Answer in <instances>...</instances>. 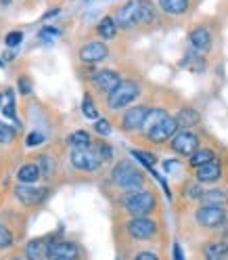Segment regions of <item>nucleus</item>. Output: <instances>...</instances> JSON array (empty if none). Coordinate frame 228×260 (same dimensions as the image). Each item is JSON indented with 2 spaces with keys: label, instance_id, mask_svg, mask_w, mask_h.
<instances>
[{
  "label": "nucleus",
  "instance_id": "f257e3e1",
  "mask_svg": "<svg viewBox=\"0 0 228 260\" xmlns=\"http://www.w3.org/2000/svg\"><path fill=\"white\" fill-rule=\"evenodd\" d=\"M157 15L159 9L153 0H126L113 11V19H116L120 29H134L140 25L155 23Z\"/></svg>",
  "mask_w": 228,
  "mask_h": 260
},
{
  "label": "nucleus",
  "instance_id": "f03ea898",
  "mask_svg": "<svg viewBox=\"0 0 228 260\" xmlns=\"http://www.w3.org/2000/svg\"><path fill=\"white\" fill-rule=\"evenodd\" d=\"M120 204L130 218H144V216H151L157 210V195L153 189L144 187L138 191L122 193Z\"/></svg>",
  "mask_w": 228,
  "mask_h": 260
},
{
  "label": "nucleus",
  "instance_id": "7ed1b4c3",
  "mask_svg": "<svg viewBox=\"0 0 228 260\" xmlns=\"http://www.w3.org/2000/svg\"><path fill=\"white\" fill-rule=\"evenodd\" d=\"M111 183L116 185L120 191L130 193V191H138L144 189V174L132 164L130 159H122L116 166L111 168Z\"/></svg>",
  "mask_w": 228,
  "mask_h": 260
},
{
  "label": "nucleus",
  "instance_id": "20e7f679",
  "mask_svg": "<svg viewBox=\"0 0 228 260\" xmlns=\"http://www.w3.org/2000/svg\"><path fill=\"white\" fill-rule=\"evenodd\" d=\"M142 94V86L136 80H122V84L113 90L111 94H107V107L111 111H124L128 107H132L134 101Z\"/></svg>",
  "mask_w": 228,
  "mask_h": 260
},
{
  "label": "nucleus",
  "instance_id": "39448f33",
  "mask_svg": "<svg viewBox=\"0 0 228 260\" xmlns=\"http://www.w3.org/2000/svg\"><path fill=\"white\" fill-rule=\"evenodd\" d=\"M195 220L209 231L228 229V206H199L195 210Z\"/></svg>",
  "mask_w": 228,
  "mask_h": 260
},
{
  "label": "nucleus",
  "instance_id": "423d86ee",
  "mask_svg": "<svg viewBox=\"0 0 228 260\" xmlns=\"http://www.w3.org/2000/svg\"><path fill=\"white\" fill-rule=\"evenodd\" d=\"M69 161H71V166H73L75 170H80V172H96V170H99V168L105 164L94 143L90 145V147L71 149Z\"/></svg>",
  "mask_w": 228,
  "mask_h": 260
},
{
  "label": "nucleus",
  "instance_id": "0eeeda50",
  "mask_svg": "<svg viewBox=\"0 0 228 260\" xmlns=\"http://www.w3.org/2000/svg\"><path fill=\"white\" fill-rule=\"evenodd\" d=\"M78 59L84 65H99V63L109 59V46L101 38H92V40H88V42H84L82 46H80Z\"/></svg>",
  "mask_w": 228,
  "mask_h": 260
},
{
  "label": "nucleus",
  "instance_id": "6e6552de",
  "mask_svg": "<svg viewBox=\"0 0 228 260\" xmlns=\"http://www.w3.org/2000/svg\"><path fill=\"white\" fill-rule=\"evenodd\" d=\"M168 145H170V149L176 155L191 157L195 151L201 147V139H199V135L195 133V130H178Z\"/></svg>",
  "mask_w": 228,
  "mask_h": 260
},
{
  "label": "nucleus",
  "instance_id": "1a4fd4ad",
  "mask_svg": "<svg viewBox=\"0 0 228 260\" xmlns=\"http://www.w3.org/2000/svg\"><path fill=\"white\" fill-rule=\"evenodd\" d=\"M157 231H159V224L149 216H144V218H128V222H126V233L134 241H149V239H153L157 235Z\"/></svg>",
  "mask_w": 228,
  "mask_h": 260
},
{
  "label": "nucleus",
  "instance_id": "9d476101",
  "mask_svg": "<svg viewBox=\"0 0 228 260\" xmlns=\"http://www.w3.org/2000/svg\"><path fill=\"white\" fill-rule=\"evenodd\" d=\"M149 109H151L149 105H132V107L124 109L122 118H120V128L124 133H140Z\"/></svg>",
  "mask_w": 228,
  "mask_h": 260
},
{
  "label": "nucleus",
  "instance_id": "9b49d317",
  "mask_svg": "<svg viewBox=\"0 0 228 260\" xmlns=\"http://www.w3.org/2000/svg\"><path fill=\"white\" fill-rule=\"evenodd\" d=\"M180 130V126H178L176 118L174 116H168L164 122H159L155 128H151L149 133H144V139L153 143V145H164V143H170L174 139V135Z\"/></svg>",
  "mask_w": 228,
  "mask_h": 260
},
{
  "label": "nucleus",
  "instance_id": "f8f14e48",
  "mask_svg": "<svg viewBox=\"0 0 228 260\" xmlns=\"http://www.w3.org/2000/svg\"><path fill=\"white\" fill-rule=\"evenodd\" d=\"M188 46L193 51H197L199 55H207L214 46V34L207 25H195L191 31H188Z\"/></svg>",
  "mask_w": 228,
  "mask_h": 260
},
{
  "label": "nucleus",
  "instance_id": "ddd939ff",
  "mask_svg": "<svg viewBox=\"0 0 228 260\" xmlns=\"http://www.w3.org/2000/svg\"><path fill=\"white\" fill-rule=\"evenodd\" d=\"M122 76H120V72H116V70H99V72H94L92 76H90V82H92V86L99 90V92H105V94H111L113 90H116L120 84H122Z\"/></svg>",
  "mask_w": 228,
  "mask_h": 260
},
{
  "label": "nucleus",
  "instance_id": "4468645a",
  "mask_svg": "<svg viewBox=\"0 0 228 260\" xmlns=\"http://www.w3.org/2000/svg\"><path fill=\"white\" fill-rule=\"evenodd\" d=\"M46 258L48 260H78L80 248L73 241H53L46 246Z\"/></svg>",
  "mask_w": 228,
  "mask_h": 260
},
{
  "label": "nucleus",
  "instance_id": "2eb2a0df",
  "mask_svg": "<svg viewBox=\"0 0 228 260\" xmlns=\"http://www.w3.org/2000/svg\"><path fill=\"white\" fill-rule=\"evenodd\" d=\"M193 172H195V181H199L203 187L220 183L222 176H224V168H222L220 157H216L214 161H209V164H205V166H201L197 170H193Z\"/></svg>",
  "mask_w": 228,
  "mask_h": 260
},
{
  "label": "nucleus",
  "instance_id": "dca6fc26",
  "mask_svg": "<svg viewBox=\"0 0 228 260\" xmlns=\"http://www.w3.org/2000/svg\"><path fill=\"white\" fill-rule=\"evenodd\" d=\"M15 195H17V200L25 206H36L40 202L46 200L48 195V189L44 187H31V185H21L17 187V191H15Z\"/></svg>",
  "mask_w": 228,
  "mask_h": 260
},
{
  "label": "nucleus",
  "instance_id": "f3484780",
  "mask_svg": "<svg viewBox=\"0 0 228 260\" xmlns=\"http://www.w3.org/2000/svg\"><path fill=\"white\" fill-rule=\"evenodd\" d=\"M157 9L168 17H182L191 11V0H157Z\"/></svg>",
  "mask_w": 228,
  "mask_h": 260
},
{
  "label": "nucleus",
  "instance_id": "a211bd4d",
  "mask_svg": "<svg viewBox=\"0 0 228 260\" xmlns=\"http://www.w3.org/2000/svg\"><path fill=\"white\" fill-rule=\"evenodd\" d=\"M205 260H228V243L224 239H209L203 243Z\"/></svg>",
  "mask_w": 228,
  "mask_h": 260
},
{
  "label": "nucleus",
  "instance_id": "6ab92c4d",
  "mask_svg": "<svg viewBox=\"0 0 228 260\" xmlns=\"http://www.w3.org/2000/svg\"><path fill=\"white\" fill-rule=\"evenodd\" d=\"M174 118H176L178 126H180V130H193V126H199V122H201L199 111H197V109H193V107H182V109H178V113H176Z\"/></svg>",
  "mask_w": 228,
  "mask_h": 260
},
{
  "label": "nucleus",
  "instance_id": "aec40b11",
  "mask_svg": "<svg viewBox=\"0 0 228 260\" xmlns=\"http://www.w3.org/2000/svg\"><path fill=\"white\" fill-rule=\"evenodd\" d=\"M118 31H120V27H118L116 19H113V15H105V17L96 23V34H99V38L105 40V42L116 38Z\"/></svg>",
  "mask_w": 228,
  "mask_h": 260
},
{
  "label": "nucleus",
  "instance_id": "412c9836",
  "mask_svg": "<svg viewBox=\"0 0 228 260\" xmlns=\"http://www.w3.org/2000/svg\"><path fill=\"white\" fill-rule=\"evenodd\" d=\"M216 157H218V153H216L214 149H211V147H205V145H201V147L188 157V166H191L193 170H197V168L209 164V161H214Z\"/></svg>",
  "mask_w": 228,
  "mask_h": 260
},
{
  "label": "nucleus",
  "instance_id": "4be33fe9",
  "mask_svg": "<svg viewBox=\"0 0 228 260\" xmlns=\"http://www.w3.org/2000/svg\"><path fill=\"white\" fill-rule=\"evenodd\" d=\"M168 116H170L168 109H164V107H151L149 113H146V118H144V124H142V128H140V133H142V135L149 133L151 128H155L159 122H164Z\"/></svg>",
  "mask_w": 228,
  "mask_h": 260
},
{
  "label": "nucleus",
  "instance_id": "5701e85b",
  "mask_svg": "<svg viewBox=\"0 0 228 260\" xmlns=\"http://www.w3.org/2000/svg\"><path fill=\"white\" fill-rule=\"evenodd\" d=\"M203 206H228V191L226 189H207L201 198Z\"/></svg>",
  "mask_w": 228,
  "mask_h": 260
},
{
  "label": "nucleus",
  "instance_id": "b1692460",
  "mask_svg": "<svg viewBox=\"0 0 228 260\" xmlns=\"http://www.w3.org/2000/svg\"><path fill=\"white\" fill-rule=\"evenodd\" d=\"M40 176H42V170H40L38 164H25L17 172V178H19L21 185H34Z\"/></svg>",
  "mask_w": 228,
  "mask_h": 260
},
{
  "label": "nucleus",
  "instance_id": "393cba45",
  "mask_svg": "<svg viewBox=\"0 0 228 260\" xmlns=\"http://www.w3.org/2000/svg\"><path fill=\"white\" fill-rule=\"evenodd\" d=\"M203 193H205L203 185L199 181H195V178H193V181H186L182 185V198L188 200V202H201Z\"/></svg>",
  "mask_w": 228,
  "mask_h": 260
},
{
  "label": "nucleus",
  "instance_id": "a878e982",
  "mask_svg": "<svg viewBox=\"0 0 228 260\" xmlns=\"http://www.w3.org/2000/svg\"><path fill=\"white\" fill-rule=\"evenodd\" d=\"M182 68H186V70H191L195 74H199V72L205 70V59H203V55H199L197 51H193V48H191V51L184 55Z\"/></svg>",
  "mask_w": 228,
  "mask_h": 260
},
{
  "label": "nucleus",
  "instance_id": "bb28decb",
  "mask_svg": "<svg viewBox=\"0 0 228 260\" xmlns=\"http://www.w3.org/2000/svg\"><path fill=\"white\" fill-rule=\"evenodd\" d=\"M67 143L71 145V149H82V147H90L94 141H92L90 133H86V130H75V133L69 135Z\"/></svg>",
  "mask_w": 228,
  "mask_h": 260
},
{
  "label": "nucleus",
  "instance_id": "cd10ccee",
  "mask_svg": "<svg viewBox=\"0 0 228 260\" xmlns=\"http://www.w3.org/2000/svg\"><path fill=\"white\" fill-rule=\"evenodd\" d=\"M25 256L27 260H44L46 258V246L42 239H31L25 248Z\"/></svg>",
  "mask_w": 228,
  "mask_h": 260
},
{
  "label": "nucleus",
  "instance_id": "c85d7f7f",
  "mask_svg": "<svg viewBox=\"0 0 228 260\" xmlns=\"http://www.w3.org/2000/svg\"><path fill=\"white\" fill-rule=\"evenodd\" d=\"M132 157H136L146 170H153V166L157 164V155L144 149H132Z\"/></svg>",
  "mask_w": 228,
  "mask_h": 260
},
{
  "label": "nucleus",
  "instance_id": "c756f323",
  "mask_svg": "<svg viewBox=\"0 0 228 260\" xmlns=\"http://www.w3.org/2000/svg\"><path fill=\"white\" fill-rule=\"evenodd\" d=\"M82 113L86 120H99V109H96V103L90 94H84V101H82Z\"/></svg>",
  "mask_w": 228,
  "mask_h": 260
},
{
  "label": "nucleus",
  "instance_id": "7c9ffc66",
  "mask_svg": "<svg viewBox=\"0 0 228 260\" xmlns=\"http://www.w3.org/2000/svg\"><path fill=\"white\" fill-rule=\"evenodd\" d=\"M3 113H5L7 118H13V120H15V92H13V90H7V92H5Z\"/></svg>",
  "mask_w": 228,
  "mask_h": 260
},
{
  "label": "nucleus",
  "instance_id": "2f4dec72",
  "mask_svg": "<svg viewBox=\"0 0 228 260\" xmlns=\"http://www.w3.org/2000/svg\"><path fill=\"white\" fill-rule=\"evenodd\" d=\"M111 122L107 120V118H99V120H96L94 122V133L96 135H101V137H109L111 135Z\"/></svg>",
  "mask_w": 228,
  "mask_h": 260
},
{
  "label": "nucleus",
  "instance_id": "473e14b6",
  "mask_svg": "<svg viewBox=\"0 0 228 260\" xmlns=\"http://www.w3.org/2000/svg\"><path fill=\"white\" fill-rule=\"evenodd\" d=\"M57 36H61V29H57V27H42L40 29V40L44 44H51Z\"/></svg>",
  "mask_w": 228,
  "mask_h": 260
},
{
  "label": "nucleus",
  "instance_id": "72a5a7b5",
  "mask_svg": "<svg viewBox=\"0 0 228 260\" xmlns=\"http://www.w3.org/2000/svg\"><path fill=\"white\" fill-rule=\"evenodd\" d=\"M15 139V128L7 122H0V143H11Z\"/></svg>",
  "mask_w": 228,
  "mask_h": 260
},
{
  "label": "nucleus",
  "instance_id": "f704fd0d",
  "mask_svg": "<svg viewBox=\"0 0 228 260\" xmlns=\"http://www.w3.org/2000/svg\"><path fill=\"white\" fill-rule=\"evenodd\" d=\"M96 145V149H99V153H101V157H103V161H105V164H109V161L113 159V147H111V145L109 143H94Z\"/></svg>",
  "mask_w": 228,
  "mask_h": 260
},
{
  "label": "nucleus",
  "instance_id": "c9c22d12",
  "mask_svg": "<svg viewBox=\"0 0 228 260\" xmlns=\"http://www.w3.org/2000/svg\"><path fill=\"white\" fill-rule=\"evenodd\" d=\"M13 246V233L5 224H0V248H11Z\"/></svg>",
  "mask_w": 228,
  "mask_h": 260
},
{
  "label": "nucleus",
  "instance_id": "e433bc0d",
  "mask_svg": "<svg viewBox=\"0 0 228 260\" xmlns=\"http://www.w3.org/2000/svg\"><path fill=\"white\" fill-rule=\"evenodd\" d=\"M164 170H166L168 174H174V172H178V170H182L180 159H166V161H164Z\"/></svg>",
  "mask_w": 228,
  "mask_h": 260
},
{
  "label": "nucleus",
  "instance_id": "4c0bfd02",
  "mask_svg": "<svg viewBox=\"0 0 228 260\" xmlns=\"http://www.w3.org/2000/svg\"><path fill=\"white\" fill-rule=\"evenodd\" d=\"M21 40H23V34H21V31H9L7 38H5L7 46H17Z\"/></svg>",
  "mask_w": 228,
  "mask_h": 260
},
{
  "label": "nucleus",
  "instance_id": "58836bf2",
  "mask_svg": "<svg viewBox=\"0 0 228 260\" xmlns=\"http://www.w3.org/2000/svg\"><path fill=\"white\" fill-rule=\"evenodd\" d=\"M132 260H161L155 252H149V250H142V252H136Z\"/></svg>",
  "mask_w": 228,
  "mask_h": 260
},
{
  "label": "nucleus",
  "instance_id": "ea45409f",
  "mask_svg": "<svg viewBox=\"0 0 228 260\" xmlns=\"http://www.w3.org/2000/svg\"><path fill=\"white\" fill-rule=\"evenodd\" d=\"M42 141H44V137H42V133H31L29 137H27V147H36V145H42Z\"/></svg>",
  "mask_w": 228,
  "mask_h": 260
},
{
  "label": "nucleus",
  "instance_id": "a19ab883",
  "mask_svg": "<svg viewBox=\"0 0 228 260\" xmlns=\"http://www.w3.org/2000/svg\"><path fill=\"white\" fill-rule=\"evenodd\" d=\"M40 170H42V174H51L53 164H51V157L48 155H40Z\"/></svg>",
  "mask_w": 228,
  "mask_h": 260
},
{
  "label": "nucleus",
  "instance_id": "79ce46f5",
  "mask_svg": "<svg viewBox=\"0 0 228 260\" xmlns=\"http://www.w3.org/2000/svg\"><path fill=\"white\" fill-rule=\"evenodd\" d=\"M172 256L174 260H184V254H182V248H180V243H174V250H172Z\"/></svg>",
  "mask_w": 228,
  "mask_h": 260
},
{
  "label": "nucleus",
  "instance_id": "37998d69",
  "mask_svg": "<svg viewBox=\"0 0 228 260\" xmlns=\"http://www.w3.org/2000/svg\"><path fill=\"white\" fill-rule=\"evenodd\" d=\"M19 92H21V94H29V92H31V86H29V82H27V78H23L21 82H19Z\"/></svg>",
  "mask_w": 228,
  "mask_h": 260
},
{
  "label": "nucleus",
  "instance_id": "c03bdc74",
  "mask_svg": "<svg viewBox=\"0 0 228 260\" xmlns=\"http://www.w3.org/2000/svg\"><path fill=\"white\" fill-rule=\"evenodd\" d=\"M0 111H3V94H0Z\"/></svg>",
  "mask_w": 228,
  "mask_h": 260
},
{
  "label": "nucleus",
  "instance_id": "a18cd8bd",
  "mask_svg": "<svg viewBox=\"0 0 228 260\" xmlns=\"http://www.w3.org/2000/svg\"><path fill=\"white\" fill-rule=\"evenodd\" d=\"M0 3H5V5H7V3H11V0H0Z\"/></svg>",
  "mask_w": 228,
  "mask_h": 260
},
{
  "label": "nucleus",
  "instance_id": "49530a36",
  "mask_svg": "<svg viewBox=\"0 0 228 260\" xmlns=\"http://www.w3.org/2000/svg\"><path fill=\"white\" fill-rule=\"evenodd\" d=\"M3 65H5V61H0V68H3Z\"/></svg>",
  "mask_w": 228,
  "mask_h": 260
},
{
  "label": "nucleus",
  "instance_id": "de8ad7c7",
  "mask_svg": "<svg viewBox=\"0 0 228 260\" xmlns=\"http://www.w3.org/2000/svg\"><path fill=\"white\" fill-rule=\"evenodd\" d=\"M15 260H21V258H15Z\"/></svg>",
  "mask_w": 228,
  "mask_h": 260
}]
</instances>
